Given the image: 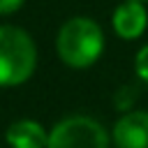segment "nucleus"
<instances>
[{
    "label": "nucleus",
    "mask_w": 148,
    "mask_h": 148,
    "mask_svg": "<svg viewBox=\"0 0 148 148\" xmlns=\"http://www.w3.org/2000/svg\"><path fill=\"white\" fill-rule=\"evenodd\" d=\"M58 56L65 65L74 69L90 67L104 51V32L102 28L86 16H74L62 23L56 39Z\"/></svg>",
    "instance_id": "obj_1"
},
{
    "label": "nucleus",
    "mask_w": 148,
    "mask_h": 148,
    "mask_svg": "<svg viewBox=\"0 0 148 148\" xmlns=\"http://www.w3.org/2000/svg\"><path fill=\"white\" fill-rule=\"evenodd\" d=\"M37 65L32 37L16 25H0V86H21Z\"/></svg>",
    "instance_id": "obj_2"
},
{
    "label": "nucleus",
    "mask_w": 148,
    "mask_h": 148,
    "mask_svg": "<svg viewBox=\"0 0 148 148\" xmlns=\"http://www.w3.org/2000/svg\"><path fill=\"white\" fill-rule=\"evenodd\" d=\"M46 148H109V136L97 120L88 116H72L49 132Z\"/></svg>",
    "instance_id": "obj_3"
},
{
    "label": "nucleus",
    "mask_w": 148,
    "mask_h": 148,
    "mask_svg": "<svg viewBox=\"0 0 148 148\" xmlns=\"http://www.w3.org/2000/svg\"><path fill=\"white\" fill-rule=\"evenodd\" d=\"M118 148H148V111H130L113 125Z\"/></svg>",
    "instance_id": "obj_4"
},
{
    "label": "nucleus",
    "mask_w": 148,
    "mask_h": 148,
    "mask_svg": "<svg viewBox=\"0 0 148 148\" xmlns=\"http://www.w3.org/2000/svg\"><path fill=\"white\" fill-rule=\"evenodd\" d=\"M148 25V14L143 9V2L127 0L125 5L116 7L113 12V30L123 39H136L143 35Z\"/></svg>",
    "instance_id": "obj_5"
},
{
    "label": "nucleus",
    "mask_w": 148,
    "mask_h": 148,
    "mask_svg": "<svg viewBox=\"0 0 148 148\" xmlns=\"http://www.w3.org/2000/svg\"><path fill=\"white\" fill-rule=\"evenodd\" d=\"M5 139H7V143L12 148H46L49 146L46 130L35 120H16V123H12L7 127Z\"/></svg>",
    "instance_id": "obj_6"
},
{
    "label": "nucleus",
    "mask_w": 148,
    "mask_h": 148,
    "mask_svg": "<svg viewBox=\"0 0 148 148\" xmlns=\"http://www.w3.org/2000/svg\"><path fill=\"white\" fill-rule=\"evenodd\" d=\"M134 67H136V74L141 81L148 83V44L136 53V60H134Z\"/></svg>",
    "instance_id": "obj_7"
},
{
    "label": "nucleus",
    "mask_w": 148,
    "mask_h": 148,
    "mask_svg": "<svg viewBox=\"0 0 148 148\" xmlns=\"http://www.w3.org/2000/svg\"><path fill=\"white\" fill-rule=\"evenodd\" d=\"M25 0H0V14H14Z\"/></svg>",
    "instance_id": "obj_8"
},
{
    "label": "nucleus",
    "mask_w": 148,
    "mask_h": 148,
    "mask_svg": "<svg viewBox=\"0 0 148 148\" xmlns=\"http://www.w3.org/2000/svg\"><path fill=\"white\" fill-rule=\"evenodd\" d=\"M134 2H146V0H134Z\"/></svg>",
    "instance_id": "obj_9"
}]
</instances>
